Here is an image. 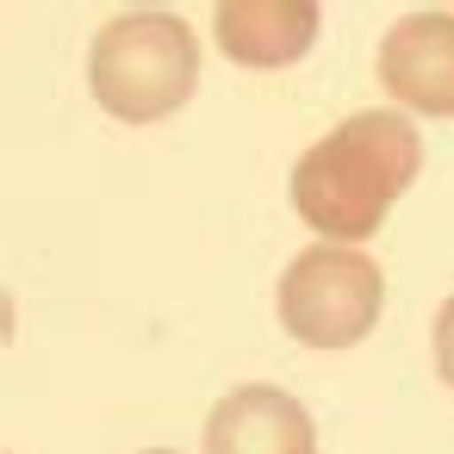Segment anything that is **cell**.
I'll return each mask as SVG.
<instances>
[{"label":"cell","instance_id":"5b68a950","mask_svg":"<svg viewBox=\"0 0 454 454\" xmlns=\"http://www.w3.org/2000/svg\"><path fill=\"white\" fill-rule=\"evenodd\" d=\"M206 454H317V429L293 392L237 386L206 417Z\"/></svg>","mask_w":454,"mask_h":454},{"label":"cell","instance_id":"52a82bcc","mask_svg":"<svg viewBox=\"0 0 454 454\" xmlns=\"http://www.w3.org/2000/svg\"><path fill=\"white\" fill-rule=\"evenodd\" d=\"M435 373H442V386L454 392V299L435 311Z\"/></svg>","mask_w":454,"mask_h":454},{"label":"cell","instance_id":"8992f818","mask_svg":"<svg viewBox=\"0 0 454 454\" xmlns=\"http://www.w3.org/2000/svg\"><path fill=\"white\" fill-rule=\"evenodd\" d=\"M317 7L311 0H231L218 7V51L243 69H286L311 51Z\"/></svg>","mask_w":454,"mask_h":454},{"label":"cell","instance_id":"7a4b0ae2","mask_svg":"<svg viewBox=\"0 0 454 454\" xmlns=\"http://www.w3.org/2000/svg\"><path fill=\"white\" fill-rule=\"evenodd\" d=\"M94 100L125 125H156L181 113L200 88V38L175 13H119L88 51Z\"/></svg>","mask_w":454,"mask_h":454},{"label":"cell","instance_id":"3957f363","mask_svg":"<svg viewBox=\"0 0 454 454\" xmlns=\"http://www.w3.org/2000/svg\"><path fill=\"white\" fill-rule=\"evenodd\" d=\"M386 305V274L367 249L311 243L280 274V324L305 348H355Z\"/></svg>","mask_w":454,"mask_h":454},{"label":"cell","instance_id":"ba28073f","mask_svg":"<svg viewBox=\"0 0 454 454\" xmlns=\"http://www.w3.org/2000/svg\"><path fill=\"white\" fill-rule=\"evenodd\" d=\"M150 454H175V448H150Z\"/></svg>","mask_w":454,"mask_h":454},{"label":"cell","instance_id":"277c9868","mask_svg":"<svg viewBox=\"0 0 454 454\" xmlns=\"http://www.w3.org/2000/svg\"><path fill=\"white\" fill-rule=\"evenodd\" d=\"M380 88L423 119H454V13H404L380 38Z\"/></svg>","mask_w":454,"mask_h":454},{"label":"cell","instance_id":"6da1fadb","mask_svg":"<svg viewBox=\"0 0 454 454\" xmlns=\"http://www.w3.org/2000/svg\"><path fill=\"white\" fill-rule=\"evenodd\" d=\"M417 168H423V137L404 113H355L299 156L293 206L317 237L355 249L386 224V212L417 181Z\"/></svg>","mask_w":454,"mask_h":454}]
</instances>
